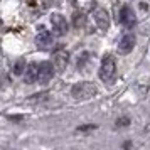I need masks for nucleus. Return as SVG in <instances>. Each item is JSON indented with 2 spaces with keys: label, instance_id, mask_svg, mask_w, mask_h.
Listing matches in <instances>:
<instances>
[{
  "label": "nucleus",
  "instance_id": "nucleus-1",
  "mask_svg": "<svg viewBox=\"0 0 150 150\" xmlns=\"http://www.w3.org/2000/svg\"><path fill=\"white\" fill-rule=\"evenodd\" d=\"M100 79L106 84H111L115 81V76H116V61L111 54H106L103 57L101 66H100Z\"/></svg>",
  "mask_w": 150,
  "mask_h": 150
},
{
  "label": "nucleus",
  "instance_id": "nucleus-2",
  "mask_svg": "<svg viewBox=\"0 0 150 150\" xmlns=\"http://www.w3.org/2000/svg\"><path fill=\"white\" fill-rule=\"evenodd\" d=\"M96 93H98V88H96L93 83H89V81L76 83L74 86L71 88V96H73L74 100H79V101L91 100L93 96H96Z\"/></svg>",
  "mask_w": 150,
  "mask_h": 150
},
{
  "label": "nucleus",
  "instance_id": "nucleus-3",
  "mask_svg": "<svg viewBox=\"0 0 150 150\" xmlns=\"http://www.w3.org/2000/svg\"><path fill=\"white\" fill-rule=\"evenodd\" d=\"M54 69L56 66L52 62L49 61H42L39 62V83H49L52 79V76H54Z\"/></svg>",
  "mask_w": 150,
  "mask_h": 150
},
{
  "label": "nucleus",
  "instance_id": "nucleus-4",
  "mask_svg": "<svg viewBox=\"0 0 150 150\" xmlns=\"http://www.w3.org/2000/svg\"><path fill=\"white\" fill-rule=\"evenodd\" d=\"M51 25L54 29V34L57 35H64L68 32V22H66V17L61 14H52L51 15Z\"/></svg>",
  "mask_w": 150,
  "mask_h": 150
},
{
  "label": "nucleus",
  "instance_id": "nucleus-5",
  "mask_svg": "<svg viewBox=\"0 0 150 150\" xmlns=\"http://www.w3.org/2000/svg\"><path fill=\"white\" fill-rule=\"evenodd\" d=\"M118 21H120V24L122 25H125V27H133L135 25V12L132 10V8L128 7V5H123L122 10H120V15H118Z\"/></svg>",
  "mask_w": 150,
  "mask_h": 150
},
{
  "label": "nucleus",
  "instance_id": "nucleus-6",
  "mask_svg": "<svg viewBox=\"0 0 150 150\" xmlns=\"http://www.w3.org/2000/svg\"><path fill=\"white\" fill-rule=\"evenodd\" d=\"M135 47V35L132 34V32H127V34L123 35L122 39H120V44H118V52L120 54H130L132 51Z\"/></svg>",
  "mask_w": 150,
  "mask_h": 150
},
{
  "label": "nucleus",
  "instance_id": "nucleus-7",
  "mask_svg": "<svg viewBox=\"0 0 150 150\" xmlns=\"http://www.w3.org/2000/svg\"><path fill=\"white\" fill-rule=\"evenodd\" d=\"M93 19H95L96 25L101 29V30H106V29L110 27V15H108V12H106L105 8H101V7L95 8V12H93Z\"/></svg>",
  "mask_w": 150,
  "mask_h": 150
},
{
  "label": "nucleus",
  "instance_id": "nucleus-8",
  "mask_svg": "<svg viewBox=\"0 0 150 150\" xmlns=\"http://www.w3.org/2000/svg\"><path fill=\"white\" fill-rule=\"evenodd\" d=\"M37 79H39V64L30 62V64H27V68L24 71V81L27 84H34Z\"/></svg>",
  "mask_w": 150,
  "mask_h": 150
},
{
  "label": "nucleus",
  "instance_id": "nucleus-9",
  "mask_svg": "<svg viewBox=\"0 0 150 150\" xmlns=\"http://www.w3.org/2000/svg\"><path fill=\"white\" fill-rule=\"evenodd\" d=\"M51 41H52V35H51V32H49L47 29H44V27L39 29V32H37V35H35V42H37V46H41V47H47L49 44H51Z\"/></svg>",
  "mask_w": 150,
  "mask_h": 150
},
{
  "label": "nucleus",
  "instance_id": "nucleus-10",
  "mask_svg": "<svg viewBox=\"0 0 150 150\" xmlns=\"http://www.w3.org/2000/svg\"><path fill=\"white\" fill-rule=\"evenodd\" d=\"M54 66L57 71H64L68 66V52L64 51H57L54 54Z\"/></svg>",
  "mask_w": 150,
  "mask_h": 150
},
{
  "label": "nucleus",
  "instance_id": "nucleus-11",
  "mask_svg": "<svg viewBox=\"0 0 150 150\" xmlns=\"http://www.w3.org/2000/svg\"><path fill=\"white\" fill-rule=\"evenodd\" d=\"M24 71H25V62L21 59V61H17V64L14 66V74H22Z\"/></svg>",
  "mask_w": 150,
  "mask_h": 150
},
{
  "label": "nucleus",
  "instance_id": "nucleus-12",
  "mask_svg": "<svg viewBox=\"0 0 150 150\" xmlns=\"http://www.w3.org/2000/svg\"><path fill=\"white\" fill-rule=\"evenodd\" d=\"M78 15H79V14L74 15V25H76V27H78V25H81L83 22H84V15H81V17H78Z\"/></svg>",
  "mask_w": 150,
  "mask_h": 150
},
{
  "label": "nucleus",
  "instance_id": "nucleus-13",
  "mask_svg": "<svg viewBox=\"0 0 150 150\" xmlns=\"http://www.w3.org/2000/svg\"><path fill=\"white\" fill-rule=\"evenodd\" d=\"M91 128H95V127L93 125H88V127H81L79 130H91Z\"/></svg>",
  "mask_w": 150,
  "mask_h": 150
}]
</instances>
